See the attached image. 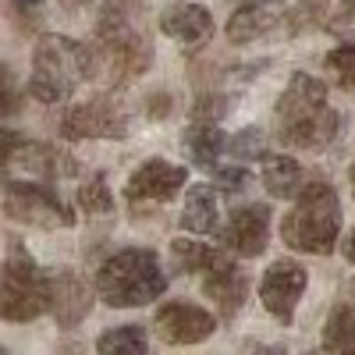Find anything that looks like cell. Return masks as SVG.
<instances>
[{
    "mask_svg": "<svg viewBox=\"0 0 355 355\" xmlns=\"http://www.w3.org/2000/svg\"><path fill=\"white\" fill-rule=\"evenodd\" d=\"M100 352H125V355H142L146 348H150V341H146V331L139 327V323H125V327H114L107 334H100L96 341Z\"/></svg>",
    "mask_w": 355,
    "mask_h": 355,
    "instance_id": "obj_22",
    "label": "cell"
},
{
    "mask_svg": "<svg viewBox=\"0 0 355 355\" xmlns=\"http://www.w3.org/2000/svg\"><path fill=\"white\" fill-rule=\"evenodd\" d=\"M252 182L249 167H214V185L224 189V192H239Z\"/></svg>",
    "mask_w": 355,
    "mask_h": 355,
    "instance_id": "obj_27",
    "label": "cell"
},
{
    "mask_svg": "<svg viewBox=\"0 0 355 355\" xmlns=\"http://www.w3.org/2000/svg\"><path fill=\"white\" fill-rule=\"evenodd\" d=\"M61 4H64V8H85L89 0H61Z\"/></svg>",
    "mask_w": 355,
    "mask_h": 355,
    "instance_id": "obj_31",
    "label": "cell"
},
{
    "mask_svg": "<svg viewBox=\"0 0 355 355\" xmlns=\"http://www.w3.org/2000/svg\"><path fill=\"white\" fill-rule=\"evenodd\" d=\"M164 291H167V274L160 270V259L150 249L114 252L96 270V295L114 309L150 306Z\"/></svg>",
    "mask_w": 355,
    "mask_h": 355,
    "instance_id": "obj_4",
    "label": "cell"
},
{
    "mask_svg": "<svg viewBox=\"0 0 355 355\" xmlns=\"http://www.w3.org/2000/svg\"><path fill=\"white\" fill-rule=\"evenodd\" d=\"M182 227L192 234H214L220 227V206H217V192L214 185H189L185 196V210H182Z\"/></svg>",
    "mask_w": 355,
    "mask_h": 355,
    "instance_id": "obj_16",
    "label": "cell"
},
{
    "mask_svg": "<svg viewBox=\"0 0 355 355\" xmlns=\"http://www.w3.org/2000/svg\"><path fill=\"white\" fill-rule=\"evenodd\" d=\"M78 210L82 214H93V217H107V214H114V196H110V189H107V182H103V174H96V178H89L85 185H78Z\"/></svg>",
    "mask_w": 355,
    "mask_h": 355,
    "instance_id": "obj_23",
    "label": "cell"
},
{
    "mask_svg": "<svg viewBox=\"0 0 355 355\" xmlns=\"http://www.w3.org/2000/svg\"><path fill=\"white\" fill-rule=\"evenodd\" d=\"M266 239H270V210L263 202H249L242 210H234L231 220L220 227V249L234 256H263Z\"/></svg>",
    "mask_w": 355,
    "mask_h": 355,
    "instance_id": "obj_9",
    "label": "cell"
},
{
    "mask_svg": "<svg viewBox=\"0 0 355 355\" xmlns=\"http://www.w3.org/2000/svg\"><path fill=\"white\" fill-rule=\"evenodd\" d=\"M302 164L295 157H266L263 160V189L274 199H295L302 189Z\"/></svg>",
    "mask_w": 355,
    "mask_h": 355,
    "instance_id": "obj_19",
    "label": "cell"
},
{
    "mask_svg": "<svg viewBox=\"0 0 355 355\" xmlns=\"http://www.w3.org/2000/svg\"><path fill=\"white\" fill-rule=\"evenodd\" d=\"M227 150H231V157H239V160H266L270 157V146H266V132L263 128L239 132L234 139H227Z\"/></svg>",
    "mask_w": 355,
    "mask_h": 355,
    "instance_id": "obj_24",
    "label": "cell"
},
{
    "mask_svg": "<svg viewBox=\"0 0 355 355\" xmlns=\"http://www.w3.org/2000/svg\"><path fill=\"white\" fill-rule=\"evenodd\" d=\"M306 284H309V277L302 270V263L274 259L270 266H266L263 281H259V302H263V309L270 313L277 323L288 327V323L295 320V306H299Z\"/></svg>",
    "mask_w": 355,
    "mask_h": 355,
    "instance_id": "obj_7",
    "label": "cell"
},
{
    "mask_svg": "<svg viewBox=\"0 0 355 355\" xmlns=\"http://www.w3.org/2000/svg\"><path fill=\"white\" fill-rule=\"evenodd\" d=\"M15 4H21V8H33V4H40V0H15Z\"/></svg>",
    "mask_w": 355,
    "mask_h": 355,
    "instance_id": "obj_32",
    "label": "cell"
},
{
    "mask_svg": "<svg viewBox=\"0 0 355 355\" xmlns=\"http://www.w3.org/2000/svg\"><path fill=\"white\" fill-rule=\"evenodd\" d=\"M21 146V135L11 128H0V189L8 185V167L15 164V150Z\"/></svg>",
    "mask_w": 355,
    "mask_h": 355,
    "instance_id": "obj_28",
    "label": "cell"
},
{
    "mask_svg": "<svg viewBox=\"0 0 355 355\" xmlns=\"http://www.w3.org/2000/svg\"><path fill=\"white\" fill-rule=\"evenodd\" d=\"M323 348L355 355V309L352 306H338L327 316V323H323Z\"/></svg>",
    "mask_w": 355,
    "mask_h": 355,
    "instance_id": "obj_21",
    "label": "cell"
},
{
    "mask_svg": "<svg viewBox=\"0 0 355 355\" xmlns=\"http://www.w3.org/2000/svg\"><path fill=\"white\" fill-rule=\"evenodd\" d=\"M21 85L15 78V71L0 61V117H15L21 110Z\"/></svg>",
    "mask_w": 355,
    "mask_h": 355,
    "instance_id": "obj_26",
    "label": "cell"
},
{
    "mask_svg": "<svg viewBox=\"0 0 355 355\" xmlns=\"http://www.w3.org/2000/svg\"><path fill=\"white\" fill-rule=\"evenodd\" d=\"M43 313H50V274H43L25 245L11 242L0 266V320L28 323Z\"/></svg>",
    "mask_w": 355,
    "mask_h": 355,
    "instance_id": "obj_5",
    "label": "cell"
},
{
    "mask_svg": "<svg viewBox=\"0 0 355 355\" xmlns=\"http://www.w3.org/2000/svg\"><path fill=\"white\" fill-rule=\"evenodd\" d=\"M323 68H327V71L338 78V85L355 89V43H341V46H334L327 57H323Z\"/></svg>",
    "mask_w": 355,
    "mask_h": 355,
    "instance_id": "obj_25",
    "label": "cell"
},
{
    "mask_svg": "<svg viewBox=\"0 0 355 355\" xmlns=\"http://www.w3.org/2000/svg\"><path fill=\"white\" fill-rule=\"evenodd\" d=\"M227 150V139L217 121H196L185 132V153L196 167H217V157Z\"/></svg>",
    "mask_w": 355,
    "mask_h": 355,
    "instance_id": "obj_18",
    "label": "cell"
},
{
    "mask_svg": "<svg viewBox=\"0 0 355 355\" xmlns=\"http://www.w3.org/2000/svg\"><path fill=\"white\" fill-rule=\"evenodd\" d=\"M217 331V320L192 302H164L157 309V334L167 345H199Z\"/></svg>",
    "mask_w": 355,
    "mask_h": 355,
    "instance_id": "obj_11",
    "label": "cell"
},
{
    "mask_svg": "<svg viewBox=\"0 0 355 355\" xmlns=\"http://www.w3.org/2000/svg\"><path fill=\"white\" fill-rule=\"evenodd\" d=\"M224 249H210V245H202V242H192V239H178L171 245V263H174V270L178 274H206V270H214L217 263H224Z\"/></svg>",
    "mask_w": 355,
    "mask_h": 355,
    "instance_id": "obj_20",
    "label": "cell"
},
{
    "mask_svg": "<svg viewBox=\"0 0 355 355\" xmlns=\"http://www.w3.org/2000/svg\"><path fill=\"white\" fill-rule=\"evenodd\" d=\"M15 164H21L25 171H36L40 178H46V182L78 171L68 153L53 150V146H46V142H28V139H21V146L15 150Z\"/></svg>",
    "mask_w": 355,
    "mask_h": 355,
    "instance_id": "obj_17",
    "label": "cell"
},
{
    "mask_svg": "<svg viewBox=\"0 0 355 355\" xmlns=\"http://www.w3.org/2000/svg\"><path fill=\"white\" fill-rule=\"evenodd\" d=\"M4 214L25 227H40V231L75 224L71 206L43 182H8L4 185Z\"/></svg>",
    "mask_w": 355,
    "mask_h": 355,
    "instance_id": "obj_6",
    "label": "cell"
},
{
    "mask_svg": "<svg viewBox=\"0 0 355 355\" xmlns=\"http://www.w3.org/2000/svg\"><path fill=\"white\" fill-rule=\"evenodd\" d=\"M341 256H345L348 263H355V231H348V239L341 242Z\"/></svg>",
    "mask_w": 355,
    "mask_h": 355,
    "instance_id": "obj_30",
    "label": "cell"
},
{
    "mask_svg": "<svg viewBox=\"0 0 355 355\" xmlns=\"http://www.w3.org/2000/svg\"><path fill=\"white\" fill-rule=\"evenodd\" d=\"M202 291H206V299H214L217 313L224 320H231L234 313L245 306V299H249V277L231 259H224V263L214 266V270H206Z\"/></svg>",
    "mask_w": 355,
    "mask_h": 355,
    "instance_id": "obj_13",
    "label": "cell"
},
{
    "mask_svg": "<svg viewBox=\"0 0 355 355\" xmlns=\"http://www.w3.org/2000/svg\"><path fill=\"white\" fill-rule=\"evenodd\" d=\"M352 192H355V167H352Z\"/></svg>",
    "mask_w": 355,
    "mask_h": 355,
    "instance_id": "obj_33",
    "label": "cell"
},
{
    "mask_svg": "<svg viewBox=\"0 0 355 355\" xmlns=\"http://www.w3.org/2000/svg\"><path fill=\"white\" fill-rule=\"evenodd\" d=\"M85 78H96L93 46H82L68 36H43L36 43L33 75H28V93H33V100L61 103Z\"/></svg>",
    "mask_w": 355,
    "mask_h": 355,
    "instance_id": "obj_3",
    "label": "cell"
},
{
    "mask_svg": "<svg viewBox=\"0 0 355 355\" xmlns=\"http://www.w3.org/2000/svg\"><path fill=\"white\" fill-rule=\"evenodd\" d=\"M185 182H189L185 167L167 164V160H146L142 167L132 171L125 196L128 202H167L185 189Z\"/></svg>",
    "mask_w": 355,
    "mask_h": 355,
    "instance_id": "obj_10",
    "label": "cell"
},
{
    "mask_svg": "<svg viewBox=\"0 0 355 355\" xmlns=\"http://www.w3.org/2000/svg\"><path fill=\"white\" fill-rule=\"evenodd\" d=\"M331 21H334V25H355V0H345V4L334 11Z\"/></svg>",
    "mask_w": 355,
    "mask_h": 355,
    "instance_id": "obj_29",
    "label": "cell"
},
{
    "mask_svg": "<svg viewBox=\"0 0 355 355\" xmlns=\"http://www.w3.org/2000/svg\"><path fill=\"white\" fill-rule=\"evenodd\" d=\"M284 18V8L274 0H249L227 18V40L231 43H252L263 40L266 33H274Z\"/></svg>",
    "mask_w": 355,
    "mask_h": 355,
    "instance_id": "obj_15",
    "label": "cell"
},
{
    "mask_svg": "<svg viewBox=\"0 0 355 355\" xmlns=\"http://www.w3.org/2000/svg\"><path fill=\"white\" fill-rule=\"evenodd\" d=\"M160 33L182 46H202L214 36V15L202 4H171L160 11Z\"/></svg>",
    "mask_w": 355,
    "mask_h": 355,
    "instance_id": "obj_14",
    "label": "cell"
},
{
    "mask_svg": "<svg viewBox=\"0 0 355 355\" xmlns=\"http://www.w3.org/2000/svg\"><path fill=\"white\" fill-rule=\"evenodd\" d=\"M128 121L110 100H85L61 114V135L64 139H125Z\"/></svg>",
    "mask_w": 355,
    "mask_h": 355,
    "instance_id": "obj_8",
    "label": "cell"
},
{
    "mask_svg": "<svg viewBox=\"0 0 355 355\" xmlns=\"http://www.w3.org/2000/svg\"><path fill=\"white\" fill-rule=\"evenodd\" d=\"M93 309V291L89 284L71 274V270H61V274H50V313L57 316L61 327H75L82 323Z\"/></svg>",
    "mask_w": 355,
    "mask_h": 355,
    "instance_id": "obj_12",
    "label": "cell"
},
{
    "mask_svg": "<svg viewBox=\"0 0 355 355\" xmlns=\"http://www.w3.org/2000/svg\"><path fill=\"white\" fill-rule=\"evenodd\" d=\"M341 234V199L327 182H309L295 196L291 214L281 220V242L295 252L327 256Z\"/></svg>",
    "mask_w": 355,
    "mask_h": 355,
    "instance_id": "obj_2",
    "label": "cell"
},
{
    "mask_svg": "<svg viewBox=\"0 0 355 355\" xmlns=\"http://www.w3.org/2000/svg\"><path fill=\"white\" fill-rule=\"evenodd\" d=\"M277 139L302 150H327L341 132L338 110L327 107V85L313 75H291L277 100Z\"/></svg>",
    "mask_w": 355,
    "mask_h": 355,
    "instance_id": "obj_1",
    "label": "cell"
}]
</instances>
